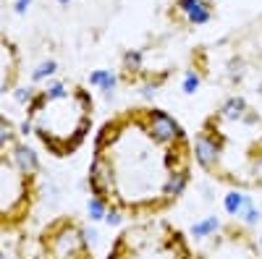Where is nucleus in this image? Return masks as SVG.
Instances as JSON below:
<instances>
[{
  "instance_id": "nucleus-1",
  "label": "nucleus",
  "mask_w": 262,
  "mask_h": 259,
  "mask_svg": "<svg viewBox=\"0 0 262 259\" xmlns=\"http://www.w3.org/2000/svg\"><path fill=\"white\" fill-rule=\"evenodd\" d=\"M194 139L158 105H126L92 139L86 186L111 218H160L181 202L194 173Z\"/></svg>"
},
{
  "instance_id": "nucleus-2",
  "label": "nucleus",
  "mask_w": 262,
  "mask_h": 259,
  "mask_svg": "<svg viewBox=\"0 0 262 259\" xmlns=\"http://www.w3.org/2000/svg\"><path fill=\"white\" fill-rule=\"evenodd\" d=\"M194 160L205 176L233 191H262V113L247 97H228L200 121Z\"/></svg>"
},
{
  "instance_id": "nucleus-3",
  "label": "nucleus",
  "mask_w": 262,
  "mask_h": 259,
  "mask_svg": "<svg viewBox=\"0 0 262 259\" xmlns=\"http://www.w3.org/2000/svg\"><path fill=\"white\" fill-rule=\"evenodd\" d=\"M24 126L48 155L74 157L95 128V97L79 81H50L29 97Z\"/></svg>"
},
{
  "instance_id": "nucleus-4",
  "label": "nucleus",
  "mask_w": 262,
  "mask_h": 259,
  "mask_svg": "<svg viewBox=\"0 0 262 259\" xmlns=\"http://www.w3.org/2000/svg\"><path fill=\"white\" fill-rule=\"evenodd\" d=\"M39 199V162L16 123L0 115V233L24 228Z\"/></svg>"
},
{
  "instance_id": "nucleus-5",
  "label": "nucleus",
  "mask_w": 262,
  "mask_h": 259,
  "mask_svg": "<svg viewBox=\"0 0 262 259\" xmlns=\"http://www.w3.org/2000/svg\"><path fill=\"white\" fill-rule=\"evenodd\" d=\"M105 259H196V249L181 225L160 215L128 220L113 236Z\"/></svg>"
},
{
  "instance_id": "nucleus-6",
  "label": "nucleus",
  "mask_w": 262,
  "mask_h": 259,
  "mask_svg": "<svg viewBox=\"0 0 262 259\" xmlns=\"http://www.w3.org/2000/svg\"><path fill=\"white\" fill-rule=\"evenodd\" d=\"M34 259H97L92 244L86 239V230L79 220L60 215L53 220L37 239V256Z\"/></svg>"
},
{
  "instance_id": "nucleus-7",
  "label": "nucleus",
  "mask_w": 262,
  "mask_h": 259,
  "mask_svg": "<svg viewBox=\"0 0 262 259\" xmlns=\"http://www.w3.org/2000/svg\"><path fill=\"white\" fill-rule=\"evenodd\" d=\"M196 259H262V239L252 228L228 220L205 239Z\"/></svg>"
},
{
  "instance_id": "nucleus-8",
  "label": "nucleus",
  "mask_w": 262,
  "mask_h": 259,
  "mask_svg": "<svg viewBox=\"0 0 262 259\" xmlns=\"http://www.w3.org/2000/svg\"><path fill=\"white\" fill-rule=\"evenodd\" d=\"M21 79V55L18 48L0 32V97H6Z\"/></svg>"
},
{
  "instance_id": "nucleus-9",
  "label": "nucleus",
  "mask_w": 262,
  "mask_h": 259,
  "mask_svg": "<svg viewBox=\"0 0 262 259\" xmlns=\"http://www.w3.org/2000/svg\"><path fill=\"white\" fill-rule=\"evenodd\" d=\"M259 239H262V236H259Z\"/></svg>"
}]
</instances>
